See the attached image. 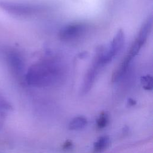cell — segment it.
<instances>
[{"label":"cell","instance_id":"cell-1","mask_svg":"<svg viewBox=\"0 0 153 153\" xmlns=\"http://www.w3.org/2000/svg\"><path fill=\"white\" fill-rule=\"evenodd\" d=\"M63 75V69L59 62L45 60L32 65L26 72L27 84L35 87H47L56 84Z\"/></svg>","mask_w":153,"mask_h":153},{"label":"cell","instance_id":"cell-2","mask_svg":"<svg viewBox=\"0 0 153 153\" xmlns=\"http://www.w3.org/2000/svg\"><path fill=\"white\" fill-rule=\"evenodd\" d=\"M0 8L12 16L22 17L36 15L45 9L39 4L10 0H0Z\"/></svg>","mask_w":153,"mask_h":153},{"label":"cell","instance_id":"cell-3","mask_svg":"<svg viewBox=\"0 0 153 153\" xmlns=\"http://www.w3.org/2000/svg\"><path fill=\"white\" fill-rule=\"evenodd\" d=\"M0 54L9 70L16 76H21L25 70V60L21 53L10 47H0Z\"/></svg>","mask_w":153,"mask_h":153},{"label":"cell","instance_id":"cell-4","mask_svg":"<svg viewBox=\"0 0 153 153\" xmlns=\"http://www.w3.org/2000/svg\"><path fill=\"white\" fill-rule=\"evenodd\" d=\"M124 43V34L121 29H119L106 50L102 49L101 61L103 65L109 63L122 49Z\"/></svg>","mask_w":153,"mask_h":153},{"label":"cell","instance_id":"cell-5","mask_svg":"<svg viewBox=\"0 0 153 153\" xmlns=\"http://www.w3.org/2000/svg\"><path fill=\"white\" fill-rule=\"evenodd\" d=\"M87 29L84 23H74L63 27L59 32V37L63 41H72L82 36Z\"/></svg>","mask_w":153,"mask_h":153},{"label":"cell","instance_id":"cell-6","mask_svg":"<svg viewBox=\"0 0 153 153\" xmlns=\"http://www.w3.org/2000/svg\"><path fill=\"white\" fill-rule=\"evenodd\" d=\"M103 66L102 64L100 56L97 53L94 56L92 65L88 69L84 79L82 88V93H87L90 90L96 80V78L99 72V71L100 70V68Z\"/></svg>","mask_w":153,"mask_h":153},{"label":"cell","instance_id":"cell-7","mask_svg":"<svg viewBox=\"0 0 153 153\" xmlns=\"http://www.w3.org/2000/svg\"><path fill=\"white\" fill-rule=\"evenodd\" d=\"M152 26V17L150 16L142 25L137 38L136 39L142 45L145 43L151 32Z\"/></svg>","mask_w":153,"mask_h":153},{"label":"cell","instance_id":"cell-8","mask_svg":"<svg viewBox=\"0 0 153 153\" xmlns=\"http://www.w3.org/2000/svg\"><path fill=\"white\" fill-rule=\"evenodd\" d=\"M131 60H132L128 58L127 56H126L122 62L119 65L118 68L114 71V73L112 74V79L114 82L118 81L120 79H121V77L123 76L124 74L127 71Z\"/></svg>","mask_w":153,"mask_h":153},{"label":"cell","instance_id":"cell-9","mask_svg":"<svg viewBox=\"0 0 153 153\" xmlns=\"http://www.w3.org/2000/svg\"><path fill=\"white\" fill-rule=\"evenodd\" d=\"M87 124V120L84 116L74 117L69 123V128L71 130H79L84 128Z\"/></svg>","mask_w":153,"mask_h":153},{"label":"cell","instance_id":"cell-10","mask_svg":"<svg viewBox=\"0 0 153 153\" xmlns=\"http://www.w3.org/2000/svg\"><path fill=\"white\" fill-rule=\"evenodd\" d=\"M110 143L109 137L107 136L100 137L93 145V152L99 153L108 148Z\"/></svg>","mask_w":153,"mask_h":153},{"label":"cell","instance_id":"cell-11","mask_svg":"<svg viewBox=\"0 0 153 153\" xmlns=\"http://www.w3.org/2000/svg\"><path fill=\"white\" fill-rule=\"evenodd\" d=\"M13 109L11 103L4 97L0 94V112L2 114H5L6 112L11 111Z\"/></svg>","mask_w":153,"mask_h":153},{"label":"cell","instance_id":"cell-12","mask_svg":"<svg viewBox=\"0 0 153 153\" xmlns=\"http://www.w3.org/2000/svg\"><path fill=\"white\" fill-rule=\"evenodd\" d=\"M140 82L143 88L146 90H152V77L149 75L141 77Z\"/></svg>","mask_w":153,"mask_h":153},{"label":"cell","instance_id":"cell-13","mask_svg":"<svg viewBox=\"0 0 153 153\" xmlns=\"http://www.w3.org/2000/svg\"><path fill=\"white\" fill-rule=\"evenodd\" d=\"M109 122L108 115L105 112H102L100 114L96 120V124L99 128H102L105 127Z\"/></svg>","mask_w":153,"mask_h":153},{"label":"cell","instance_id":"cell-14","mask_svg":"<svg viewBox=\"0 0 153 153\" xmlns=\"http://www.w3.org/2000/svg\"><path fill=\"white\" fill-rule=\"evenodd\" d=\"M128 103H129L130 105H134L136 103V102H135V101H134L132 99H129L128 100Z\"/></svg>","mask_w":153,"mask_h":153},{"label":"cell","instance_id":"cell-15","mask_svg":"<svg viewBox=\"0 0 153 153\" xmlns=\"http://www.w3.org/2000/svg\"><path fill=\"white\" fill-rule=\"evenodd\" d=\"M71 143H68V142H67V143H66L65 144V148H69L70 146H71Z\"/></svg>","mask_w":153,"mask_h":153}]
</instances>
